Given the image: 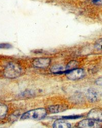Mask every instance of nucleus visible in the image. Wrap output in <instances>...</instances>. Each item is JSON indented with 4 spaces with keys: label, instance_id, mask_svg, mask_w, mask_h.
I'll list each match as a JSON object with an SVG mask.
<instances>
[{
    "label": "nucleus",
    "instance_id": "nucleus-15",
    "mask_svg": "<svg viewBox=\"0 0 102 128\" xmlns=\"http://www.w3.org/2000/svg\"><path fill=\"white\" fill-rule=\"evenodd\" d=\"M81 116H65L63 117V118L64 119H76L78 118H80Z\"/></svg>",
    "mask_w": 102,
    "mask_h": 128
},
{
    "label": "nucleus",
    "instance_id": "nucleus-3",
    "mask_svg": "<svg viewBox=\"0 0 102 128\" xmlns=\"http://www.w3.org/2000/svg\"><path fill=\"white\" fill-rule=\"evenodd\" d=\"M84 74V72L83 70L80 68H75L70 71H67L66 74L67 77L72 80L80 79L83 77Z\"/></svg>",
    "mask_w": 102,
    "mask_h": 128
},
{
    "label": "nucleus",
    "instance_id": "nucleus-12",
    "mask_svg": "<svg viewBox=\"0 0 102 128\" xmlns=\"http://www.w3.org/2000/svg\"><path fill=\"white\" fill-rule=\"evenodd\" d=\"M76 66H77V62L75 61H70L66 66V71H70L75 69L76 68Z\"/></svg>",
    "mask_w": 102,
    "mask_h": 128
},
{
    "label": "nucleus",
    "instance_id": "nucleus-16",
    "mask_svg": "<svg viewBox=\"0 0 102 128\" xmlns=\"http://www.w3.org/2000/svg\"><path fill=\"white\" fill-rule=\"evenodd\" d=\"M93 3L97 5H102V0H92Z\"/></svg>",
    "mask_w": 102,
    "mask_h": 128
},
{
    "label": "nucleus",
    "instance_id": "nucleus-2",
    "mask_svg": "<svg viewBox=\"0 0 102 128\" xmlns=\"http://www.w3.org/2000/svg\"><path fill=\"white\" fill-rule=\"evenodd\" d=\"M22 68L18 63L10 62L4 70V74L5 77L9 79L16 78L20 75Z\"/></svg>",
    "mask_w": 102,
    "mask_h": 128
},
{
    "label": "nucleus",
    "instance_id": "nucleus-11",
    "mask_svg": "<svg viewBox=\"0 0 102 128\" xmlns=\"http://www.w3.org/2000/svg\"><path fill=\"white\" fill-rule=\"evenodd\" d=\"M64 70V68L62 66H53L52 68H51V71L53 73H59L63 72Z\"/></svg>",
    "mask_w": 102,
    "mask_h": 128
},
{
    "label": "nucleus",
    "instance_id": "nucleus-7",
    "mask_svg": "<svg viewBox=\"0 0 102 128\" xmlns=\"http://www.w3.org/2000/svg\"><path fill=\"white\" fill-rule=\"evenodd\" d=\"M87 97L92 102H96L98 98V94L94 89H90L87 92Z\"/></svg>",
    "mask_w": 102,
    "mask_h": 128
},
{
    "label": "nucleus",
    "instance_id": "nucleus-6",
    "mask_svg": "<svg viewBox=\"0 0 102 128\" xmlns=\"http://www.w3.org/2000/svg\"><path fill=\"white\" fill-rule=\"evenodd\" d=\"M87 118L98 122H102V109L94 108L91 110L88 113Z\"/></svg>",
    "mask_w": 102,
    "mask_h": 128
},
{
    "label": "nucleus",
    "instance_id": "nucleus-5",
    "mask_svg": "<svg viewBox=\"0 0 102 128\" xmlns=\"http://www.w3.org/2000/svg\"><path fill=\"white\" fill-rule=\"evenodd\" d=\"M78 126L82 128H100L101 125L99 124L98 122L88 118L80 121L78 124Z\"/></svg>",
    "mask_w": 102,
    "mask_h": 128
},
{
    "label": "nucleus",
    "instance_id": "nucleus-10",
    "mask_svg": "<svg viewBox=\"0 0 102 128\" xmlns=\"http://www.w3.org/2000/svg\"><path fill=\"white\" fill-rule=\"evenodd\" d=\"M8 111L7 106L3 104L0 103V120L3 119L5 117Z\"/></svg>",
    "mask_w": 102,
    "mask_h": 128
},
{
    "label": "nucleus",
    "instance_id": "nucleus-13",
    "mask_svg": "<svg viewBox=\"0 0 102 128\" xmlns=\"http://www.w3.org/2000/svg\"><path fill=\"white\" fill-rule=\"evenodd\" d=\"M94 46L98 50H102V39H100L96 41L94 44Z\"/></svg>",
    "mask_w": 102,
    "mask_h": 128
},
{
    "label": "nucleus",
    "instance_id": "nucleus-14",
    "mask_svg": "<svg viewBox=\"0 0 102 128\" xmlns=\"http://www.w3.org/2000/svg\"><path fill=\"white\" fill-rule=\"evenodd\" d=\"M12 46L9 44H0V48H10Z\"/></svg>",
    "mask_w": 102,
    "mask_h": 128
},
{
    "label": "nucleus",
    "instance_id": "nucleus-1",
    "mask_svg": "<svg viewBox=\"0 0 102 128\" xmlns=\"http://www.w3.org/2000/svg\"><path fill=\"white\" fill-rule=\"evenodd\" d=\"M47 111L44 108H38L29 110L24 113L21 116V120H40L46 116Z\"/></svg>",
    "mask_w": 102,
    "mask_h": 128
},
{
    "label": "nucleus",
    "instance_id": "nucleus-9",
    "mask_svg": "<svg viewBox=\"0 0 102 128\" xmlns=\"http://www.w3.org/2000/svg\"><path fill=\"white\" fill-rule=\"evenodd\" d=\"M66 109V107L63 105H55L48 107V110L51 113H56L64 111Z\"/></svg>",
    "mask_w": 102,
    "mask_h": 128
},
{
    "label": "nucleus",
    "instance_id": "nucleus-8",
    "mask_svg": "<svg viewBox=\"0 0 102 128\" xmlns=\"http://www.w3.org/2000/svg\"><path fill=\"white\" fill-rule=\"evenodd\" d=\"M53 126L55 128H68L71 127V124L64 120H58L54 122Z\"/></svg>",
    "mask_w": 102,
    "mask_h": 128
},
{
    "label": "nucleus",
    "instance_id": "nucleus-4",
    "mask_svg": "<svg viewBox=\"0 0 102 128\" xmlns=\"http://www.w3.org/2000/svg\"><path fill=\"white\" fill-rule=\"evenodd\" d=\"M50 60L48 58H38L33 60V64L37 68H46L50 66Z\"/></svg>",
    "mask_w": 102,
    "mask_h": 128
},
{
    "label": "nucleus",
    "instance_id": "nucleus-17",
    "mask_svg": "<svg viewBox=\"0 0 102 128\" xmlns=\"http://www.w3.org/2000/svg\"><path fill=\"white\" fill-rule=\"evenodd\" d=\"M96 83L98 85H102V77L98 79L96 81Z\"/></svg>",
    "mask_w": 102,
    "mask_h": 128
}]
</instances>
